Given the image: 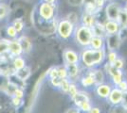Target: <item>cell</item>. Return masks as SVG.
<instances>
[{
    "instance_id": "1",
    "label": "cell",
    "mask_w": 127,
    "mask_h": 113,
    "mask_svg": "<svg viewBox=\"0 0 127 113\" xmlns=\"http://www.w3.org/2000/svg\"><path fill=\"white\" fill-rule=\"evenodd\" d=\"M106 59L105 49H93L87 47L80 56V62L85 68H98Z\"/></svg>"
},
{
    "instance_id": "2",
    "label": "cell",
    "mask_w": 127,
    "mask_h": 113,
    "mask_svg": "<svg viewBox=\"0 0 127 113\" xmlns=\"http://www.w3.org/2000/svg\"><path fill=\"white\" fill-rule=\"evenodd\" d=\"M75 39L77 41V43H79L81 46L84 47H89L90 41L93 38L94 34L91 29V27H86V26H80L75 29Z\"/></svg>"
},
{
    "instance_id": "3",
    "label": "cell",
    "mask_w": 127,
    "mask_h": 113,
    "mask_svg": "<svg viewBox=\"0 0 127 113\" xmlns=\"http://www.w3.org/2000/svg\"><path fill=\"white\" fill-rule=\"evenodd\" d=\"M71 100L74 102L75 108H78L81 112L88 113L91 108L93 107L89 97L84 92H78L71 98Z\"/></svg>"
},
{
    "instance_id": "4",
    "label": "cell",
    "mask_w": 127,
    "mask_h": 113,
    "mask_svg": "<svg viewBox=\"0 0 127 113\" xmlns=\"http://www.w3.org/2000/svg\"><path fill=\"white\" fill-rule=\"evenodd\" d=\"M56 29H57L59 37L63 40H67L73 35L75 31V27L74 24L71 23L68 19H63L58 23Z\"/></svg>"
},
{
    "instance_id": "5",
    "label": "cell",
    "mask_w": 127,
    "mask_h": 113,
    "mask_svg": "<svg viewBox=\"0 0 127 113\" xmlns=\"http://www.w3.org/2000/svg\"><path fill=\"white\" fill-rule=\"evenodd\" d=\"M103 70H104L106 75L110 77V80H111L113 86H117L121 81L125 79L124 78L123 70L117 69V68H115L110 63H107L106 62L105 64H104V66H103Z\"/></svg>"
},
{
    "instance_id": "6",
    "label": "cell",
    "mask_w": 127,
    "mask_h": 113,
    "mask_svg": "<svg viewBox=\"0 0 127 113\" xmlns=\"http://www.w3.org/2000/svg\"><path fill=\"white\" fill-rule=\"evenodd\" d=\"M38 13L40 18L44 21H51L55 16V7L54 4L48 3V2H43L39 6Z\"/></svg>"
},
{
    "instance_id": "7",
    "label": "cell",
    "mask_w": 127,
    "mask_h": 113,
    "mask_svg": "<svg viewBox=\"0 0 127 113\" xmlns=\"http://www.w3.org/2000/svg\"><path fill=\"white\" fill-rule=\"evenodd\" d=\"M122 93H123V92L122 90H120L117 86H113L111 92H110L106 100L110 103L113 107H120L121 102H122Z\"/></svg>"
},
{
    "instance_id": "8",
    "label": "cell",
    "mask_w": 127,
    "mask_h": 113,
    "mask_svg": "<svg viewBox=\"0 0 127 113\" xmlns=\"http://www.w3.org/2000/svg\"><path fill=\"white\" fill-rule=\"evenodd\" d=\"M64 67L67 72V78L71 82H75L77 79L80 78L81 75V69H80V64H68L64 63Z\"/></svg>"
},
{
    "instance_id": "9",
    "label": "cell",
    "mask_w": 127,
    "mask_h": 113,
    "mask_svg": "<svg viewBox=\"0 0 127 113\" xmlns=\"http://www.w3.org/2000/svg\"><path fill=\"white\" fill-rule=\"evenodd\" d=\"M112 86L111 84H107V83H101L99 85L94 88V92L97 94V96L101 99H107V97L109 95V93L111 92Z\"/></svg>"
},
{
    "instance_id": "10",
    "label": "cell",
    "mask_w": 127,
    "mask_h": 113,
    "mask_svg": "<svg viewBox=\"0 0 127 113\" xmlns=\"http://www.w3.org/2000/svg\"><path fill=\"white\" fill-rule=\"evenodd\" d=\"M106 44H107V48L109 49V51H117L120 44H121V37L120 34H108L106 35Z\"/></svg>"
},
{
    "instance_id": "11",
    "label": "cell",
    "mask_w": 127,
    "mask_h": 113,
    "mask_svg": "<svg viewBox=\"0 0 127 113\" xmlns=\"http://www.w3.org/2000/svg\"><path fill=\"white\" fill-rule=\"evenodd\" d=\"M121 10H122V8H121L119 3H111V4H109L105 9L106 16L108 18V20L117 21Z\"/></svg>"
},
{
    "instance_id": "12",
    "label": "cell",
    "mask_w": 127,
    "mask_h": 113,
    "mask_svg": "<svg viewBox=\"0 0 127 113\" xmlns=\"http://www.w3.org/2000/svg\"><path fill=\"white\" fill-rule=\"evenodd\" d=\"M64 63H68V64H78L80 62V55L72 50V49H65L64 51Z\"/></svg>"
},
{
    "instance_id": "13",
    "label": "cell",
    "mask_w": 127,
    "mask_h": 113,
    "mask_svg": "<svg viewBox=\"0 0 127 113\" xmlns=\"http://www.w3.org/2000/svg\"><path fill=\"white\" fill-rule=\"evenodd\" d=\"M22 53H23V50H22L21 44L19 43L18 39H12L11 41H10L8 54H10L11 58H13V57L21 56Z\"/></svg>"
},
{
    "instance_id": "14",
    "label": "cell",
    "mask_w": 127,
    "mask_h": 113,
    "mask_svg": "<svg viewBox=\"0 0 127 113\" xmlns=\"http://www.w3.org/2000/svg\"><path fill=\"white\" fill-rule=\"evenodd\" d=\"M104 26V28H105L106 34H116V33H119L120 31V25L117 21H114V20H107L106 23L103 25Z\"/></svg>"
},
{
    "instance_id": "15",
    "label": "cell",
    "mask_w": 127,
    "mask_h": 113,
    "mask_svg": "<svg viewBox=\"0 0 127 113\" xmlns=\"http://www.w3.org/2000/svg\"><path fill=\"white\" fill-rule=\"evenodd\" d=\"M98 0H84V4L85 6V12L88 14L95 15L96 12H98L99 9L97 7Z\"/></svg>"
},
{
    "instance_id": "16",
    "label": "cell",
    "mask_w": 127,
    "mask_h": 113,
    "mask_svg": "<svg viewBox=\"0 0 127 113\" xmlns=\"http://www.w3.org/2000/svg\"><path fill=\"white\" fill-rule=\"evenodd\" d=\"M104 44H105L104 38L93 36V38L90 41L89 47L93 49H104Z\"/></svg>"
},
{
    "instance_id": "17",
    "label": "cell",
    "mask_w": 127,
    "mask_h": 113,
    "mask_svg": "<svg viewBox=\"0 0 127 113\" xmlns=\"http://www.w3.org/2000/svg\"><path fill=\"white\" fill-rule=\"evenodd\" d=\"M18 41H19V43H20V44H21L23 53H26V54L30 53L32 48V41L27 37V36H22V37H20L19 39H18Z\"/></svg>"
},
{
    "instance_id": "18",
    "label": "cell",
    "mask_w": 127,
    "mask_h": 113,
    "mask_svg": "<svg viewBox=\"0 0 127 113\" xmlns=\"http://www.w3.org/2000/svg\"><path fill=\"white\" fill-rule=\"evenodd\" d=\"M13 75L16 76L19 80H21V81L27 80V79L30 77V75H31V68L28 67V66H25L24 68H22L20 70L15 71V73H14Z\"/></svg>"
},
{
    "instance_id": "19",
    "label": "cell",
    "mask_w": 127,
    "mask_h": 113,
    "mask_svg": "<svg viewBox=\"0 0 127 113\" xmlns=\"http://www.w3.org/2000/svg\"><path fill=\"white\" fill-rule=\"evenodd\" d=\"M92 31H93V34L94 36H99V37L101 38H105L106 37V31H105V28H104V26L101 25V23L99 22H96V24L91 27Z\"/></svg>"
},
{
    "instance_id": "20",
    "label": "cell",
    "mask_w": 127,
    "mask_h": 113,
    "mask_svg": "<svg viewBox=\"0 0 127 113\" xmlns=\"http://www.w3.org/2000/svg\"><path fill=\"white\" fill-rule=\"evenodd\" d=\"M11 64H12V67L14 68V70L17 71L26 66V61L21 56H18V57L11 58Z\"/></svg>"
},
{
    "instance_id": "21",
    "label": "cell",
    "mask_w": 127,
    "mask_h": 113,
    "mask_svg": "<svg viewBox=\"0 0 127 113\" xmlns=\"http://www.w3.org/2000/svg\"><path fill=\"white\" fill-rule=\"evenodd\" d=\"M96 17L93 14H88V13H85V15H84L83 17V25L86 26V27H92L96 24Z\"/></svg>"
},
{
    "instance_id": "22",
    "label": "cell",
    "mask_w": 127,
    "mask_h": 113,
    "mask_svg": "<svg viewBox=\"0 0 127 113\" xmlns=\"http://www.w3.org/2000/svg\"><path fill=\"white\" fill-rule=\"evenodd\" d=\"M117 22L119 23V25H120L121 27H127V11L125 9H124V10H122V9L121 10Z\"/></svg>"
},
{
    "instance_id": "23",
    "label": "cell",
    "mask_w": 127,
    "mask_h": 113,
    "mask_svg": "<svg viewBox=\"0 0 127 113\" xmlns=\"http://www.w3.org/2000/svg\"><path fill=\"white\" fill-rule=\"evenodd\" d=\"M9 44H10V40H7V39L0 40V56L8 54Z\"/></svg>"
},
{
    "instance_id": "24",
    "label": "cell",
    "mask_w": 127,
    "mask_h": 113,
    "mask_svg": "<svg viewBox=\"0 0 127 113\" xmlns=\"http://www.w3.org/2000/svg\"><path fill=\"white\" fill-rule=\"evenodd\" d=\"M70 83H71V81L69 80L68 78H64L61 82V85L59 87V90L62 92H64V94H67L69 87H70Z\"/></svg>"
},
{
    "instance_id": "25",
    "label": "cell",
    "mask_w": 127,
    "mask_h": 113,
    "mask_svg": "<svg viewBox=\"0 0 127 113\" xmlns=\"http://www.w3.org/2000/svg\"><path fill=\"white\" fill-rule=\"evenodd\" d=\"M119 57H120V56H119L117 51H109L108 54L106 55V62L112 64Z\"/></svg>"
},
{
    "instance_id": "26",
    "label": "cell",
    "mask_w": 127,
    "mask_h": 113,
    "mask_svg": "<svg viewBox=\"0 0 127 113\" xmlns=\"http://www.w3.org/2000/svg\"><path fill=\"white\" fill-rule=\"evenodd\" d=\"M9 7L5 3H0V20H3L9 13Z\"/></svg>"
},
{
    "instance_id": "27",
    "label": "cell",
    "mask_w": 127,
    "mask_h": 113,
    "mask_svg": "<svg viewBox=\"0 0 127 113\" xmlns=\"http://www.w3.org/2000/svg\"><path fill=\"white\" fill-rule=\"evenodd\" d=\"M6 33H7V35L10 38H11V39H15V38L17 37V35H18V32L16 31L15 27H13L12 25L8 26L7 29H6Z\"/></svg>"
},
{
    "instance_id": "28",
    "label": "cell",
    "mask_w": 127,
    "mask_h": 113,
    "mask_svg": "<svg viewBox=\"0 0 127 113\" xmlns=\"http://www.w3.org/2000/svg\"><path fill=\"white\" fill-rule=\"evenodd\" d=\"M12 26L15 27L17 32L20 33L22 30L24 29V22L22 21L21 19H16V20H14V22H13Z\"/></svg>"
},
{
    "instance_id": "29",
    "label": "cell",
    "mask_w": 127,
    "mask_h": 113,
    "mask_svg": "<svg viewBox=\"0 0 127 113\" xmlns=\"http://www.w3.org/2000/svg\"><path fill=\"white\" fill-rule=\"evenodd\" d=\"M78 92H79V90H78L77 85L75 84V82H71V83H70V87H69L68 92H67V94L70 96V99L74 96L75 94H76Z\"/></svg>"
},
{
    "instance_id": "30",
    "label": "cell",
    "mask_w": 127,
    "mask_h": 113,
    "mask_svg": "<svg viewBox=\"0 0 127 113\" xmlns=\"http://www.w3.org/2000/svg\"><path fill=\"white\" fill-rule=\"evenodd\" d=\"M112 65L117 68V69H120V70H123V67H124V61L122 57H119L118 59L112 63Z\"/></svg>"
},
{
    "instance_id": "31",
    "label": "cell",
    "mask_w": 127,
    "mask_h": 113,
    "mask_svg": "<svg viewBox=\"0 0 127 113\" xmlns=\"http://www.w3.org/2000/svg\"><path fill=\"white\" fill-rule=\"evenodd\" d=\"M57 70H58V76L60 78H67V72L64 65L57 66Z\"/></svg>"
},
{
    "instance_id": "32",
    "label": "cell",
    "mask_w": 127,
    "mask_h": 113,
    "mask_svg": "<svg viewBox=\"0 0 127 113\" xmlns=\"http://www.w3.org/2000/svg\"><path fill=\"white\" fill-rule=\"evenodd\" d=\"M48 76L49 79L54 78V77H57L58 76V70H57V66L56 67H52L50 68L48 72Z\"/></svg>"
},
{
    "instance_id": "33",
    "label": "cell",
    "mask_w": 127,
    "mask_h": 113,
    "mask_svg": "<svg viewBox=\"0 0 127 113\" xmlns=\"http://www.w3.org/2000/svg\"><path fill=\"white\" fill-rule=\"evenodd\" d=\"M120 107H121L122 109H124V110L127 111V91L126 92H123V93H122V102H121Z\"/></svg>"
},
{
    "instance_id": "34",
    "label": "cell",
    "mask_w": 127,
    "mask_h": 113,
    "mask_svg": "<svg viewBox=\"0 0 127 113\" xmlns=\"http://www.w3.org/2000/svg\"><path fill=\"white\" fill-rule=\"evenodd\" d=\"M63 79L64 78H60L59 76H57V77L51 78V79H49V80H50V83H51V85H52L53 87H55V88L59 89V87H60V85H61V82H62Z\"/></svg>"
},
{
    "instance_id": "35",
    "label": "cell",
    "mask_w": 127,
    "mask_h": 113,
    "mask_svg": "<svg viewBox=\"0 0 127 113\" xmlns=\"http://www.w3.org/2000/svg\"><path fill=\"white\" fill-rule=\"evenodd\" d=\"M12 96L18 97V98L22 99V98L24 97V91H23V89L20 88V87H17L15 90H14V92H13Z\"/></svg>"
},
{
    "instance_id": "36",
    "label": "cell",
    "mask_w": 127,
    "mask_h": 113,
    "mask_svg": "<svg viewBox=\"0 0 127 113\" xmlns=\"http://www.w3.org/2000/svg\"><path fill=\"white\" fill-rule=\"evenodd\" d=\"M117 87L120 89V90H122V92H126L127 91V80L126 79H123L122 81H121Z\"/></svg>"
},
{
    "instance_id": "37",
    "label": "cell",
    "mask_w": 127,
    "mask_h": 113,
    "mask_svg": "<svg viewBox=\"0 0 127 113\" xmlns=\"http://www.w3.org/2000/svg\"><path fill=\"white\" fill-rule=\"evenodd\" d=\"M11 103H12V105H13L14 107L17 108V107H19L22 104V99L18 98V97L12 96V98H11Z\"/></svg>"
},
{
    "instance_id": "38",
    "label": "cell",
    "mask_w": 127,
    "mask_h": 113,
    "mask_svg": "<svg viewBox=\"0 0 127 113\" xmlns=\"http://www.w3.org/2000/svg\"><path fill=\"white\" fill-rule=\"evenodd\" d=\"M88 113H101V109L97 107H92Z\"/></svg>"
},
{
    "instance_id": "39",
    "label": "cell",
    "mask_w": 127,
    "mask_h": 113,
    "mask_svg": "<svg viewBox=\"0 0 127 113\" xmlns=\"http://www.w3.org/2000/svg\"><path fill=\"white\" fill-rule=\"evenodd\" d=\"M65 113H81V111H80L78 108H69V109H67V111Z\"/></svg>"
},
{
    "instance_id": "40",
    "label": "cell",
    "mask_w": 127,
    "mask_h": 113,
    "mask_svg": "<svg viewBox=\"0 0 127 113\" xmlns=\"http://www.w3.org/2000/svg\"><path fill=\"white\" fill-rule=\"evenodd\" d=\"M56 0H44V2H48V3H51V4H54Z\"/></svg>"
},
{
    "instance_id": "41",
    "label": "cell",
    "mask_w": 127,
    "mask_h": 113,
    "mask_svg": "<svg viewBox=\"0 0 127 113\" xmlns=\"http://www.w3.org/2000/svg\"><path fill=\"white\" fill-rule=\"evenodd\" d=\"M125 10H126V11H127V6H126V8H125Z\"/></svg>"
},
{
    "instance_id": "42",
    "label": "cell",
    "mask_w": 127,
    "mask_h": 113,
    "mask_svg": "<svg viewBox=\"0 0 127 113\" xmlns=\"http://www.w3.org/2000/svg\"><path fill=\"white\" fill-rule=\"evenodd\" d=\"M124 1H127V0H124Z\"/></svg>"
},
{
    "instance_id": "43",
    "label": "cell",
    "mask_w": 127,
    "mask_h": 113,
    "mask_svg": "<svg viewBox=\"0 0 127 113\" xmlns=\"http://www.w3.org/2000/svg\"><path fill=\"white\" fill-rule=\"evenodd\" d=\"M0 75H1V73H0Z\"/></svg>"
}]
</instances>
